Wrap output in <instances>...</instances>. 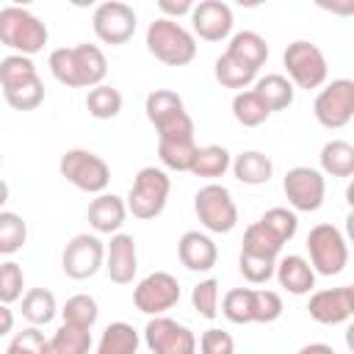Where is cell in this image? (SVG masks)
<instances>
[{
  "mask_svg": "<svg viewBox=\"0 0 354 354\" xmlns=\"http://www.w3.org/2000/svg\"><path fill=\"white\" fill-rule=\"evenodd\" d=\"M47 66H50L53 77L69 88H91V86L102 83L108 75L105 53L88 41L53 50Z\"/></svg>",
  "mask_w": 354,
  "mask_h": 354,
  "instance_id": "obj_1",
  "label": "cell"
},
{
  "mask_svg": "<svg viewBox=\"0 0 354 354\" xmlns=\"http://www.w3.org/2000/svg\"><path fill=\"white\" fill-rule=\"evenodd\" d=\"M47 39H50L47 25L25 6L8 3L6 8H0V44L8 47L11 53L36 55L44 50Z\"/></svg>",
  "mask_w": 354,
  "mask_h": 354,
  "instance_id": "obj_2",
  "label": "cell"
},
{
  "mask_svg": "<svg viewBox=\"0 0 354 354\" xmlns=\"http://www.w3.org/2000/svg\"><path fill=\"white\" fill-rule=\"evenodd\" d=\"M147 50L166 66H185L196 58V39L177 19L158 17L147 28Z\"/></svg>",
  "mask_w": 354,
  "mask_h": 354,
  "instance_id": "obj_3",
  "label": "cell"
},
{
  "mask_svg": "<svg viewBox=\"0 0 354 354\" xmlns=\"http://www.w3.org/2000/svg\"><path fill=\"white\" fill-rule=\"evenodd\" d=\"M282 64H285V72H288L285 77L293 83V88L313 91V88H321L329 77L326 55L321 53L318 44H313L307 39L290 41L282 53Z\"/></svg>",
  "mask_w": 354,
  "mask_h": 354,
  "instance_id": "obj_4",
  "label": "cell"
},
{
  "mask_svg": "<svg viewBox=\"0 0 354 354\" xmlns=\"http://www.w3.org/2000/svg\"><path fill=\"white\" fill-rule=\"evenodd\" d=\"M169 191H171V180L163 169H158V166L138 169V174L133 177L127 202H124L127 213H133L141 221H149V218L160 216L166 202H169Z\"/></svg>",
  "mask_w": 354,
  "mask_h": 354,
  "instance_id": "obj_5",
  "label": "cell"
},
{
  "mask_svg": "<svg viewBox=\"0 0 354 354\" xmlns=\"http://www.w3.org/2000/svg\"><path fill=\"white\" fill-rule=\"evenodd\" d=\"M144 111L158 138L166 136H194V119L185 111V102L171 88H155L144 100Z\"/></svg>",
  "mask_w": 354,
  "mask_h": 354,
  "instance_id": "obj_6",
  "label": "cell"
},
{
  "mask_svg": "<svg viewBox=\"0 0 354 354\" xmlns=\"http://www.w3.org/2000/svg\"><path fill=\"white\" fill-rule=\"evenodd\" d=\"M307 252L313 271L321 277H337L348 266V243L335 224H315L307 232Z\"/></svg>",
  "mask_w": 354,
  "mask_h": 354,
  "instance_id": "obj_7",
  "label": "cell"
},
{
  "mask_svg": "<svg viewBox=\"0 0 354 354\" xmlns=\"http://www.w3.org/2000/svg\"><path fill=\"white\" fill-rule=\"evenodd\" d=\"M58 171L66 183H72L83 194H100L111 183V166L91 149H66L58 160Z\"/></svg>",
  "mask_w": 354,
  "mask_h": 354,
  "instance_id": "obj_8",
  "label": "cell"
},
{
  "mask_svg": "<svg viewBox=\"0 0 354 354\" xmlns=\"http://www.w3.org/2000/svg\"><path fill=\"white\" fill-rule=\"evenodd\" d=\"M194 210H196L199 224L207 232H216V235L232 232L235 224H238V205H235L230 188L218 185V183H207L196 191Z\"/></svg>",
  "mask_w": 354,
  "mask_h": 354,
  "instance_id": "obj_9",
  "label": "cell"
},
{
  "mask_svg": "<svg viewBox=\"0 0 354 354\" xmlns=\"http://www.w3.org/2000/svg\"><path fill=\"white\" fill-rule=\"evenodd\" d=\"M313 113L321 127L340 130L354 119V80L337 77L332 83H324L313 102Z\"/></svg>",
  "mask_w": 354,
  "mask_h": 354,
  "instance_id": "obj_10",
  "label": "cell"
},
{
  "mask_svg": "<svg viewBox=\"0 0 354 354\" xmlns=\"http://www.w3.org/2000/svg\"><path fill=\"white\" fill-rule=\"evenodd\" d=\"M285 199L299 213H315L326 199V180L321 169L313 166H293L282 177Z\"/></svg>",
  "mask_w": 354,
  "mask_h": 354,
  "instance_id": "obj_11",
  "label": "cell"
},
{
  "mask_svg": "<svg viewBox=\"0 0 354 354\" xmlns=\"http://www.w3.org/2000/svg\"><path fill=\"white\" fill-rule=\"evenodd\" d=\"M136 25H138V17L136 11L124 3V0H105V3H97L94 14H91V28H94V36L102 41V44H127L136 33Z\"/></svg>",
  "mask_w": 354,
  "mask_h": 354,
  "instance_id": "obj_12",
  "label": "cell"
},
{
  "mask_svg": "<svg viewBox=\"0 0 354 354\" xmlns=\"http://www.w3.org/2000/svg\"><path fill=\"white\" fill-rule=\"evenodd\" d=\"M105 263V243L97 232H77L61 254V268L69 279H91Z\"/></svg>",
  "mask_w": 354,
  "mask_h": 354,
  "instance_id": "obj_13",
  "label": "cell"
},
{
  "mask_svg": "<svg viewBox=\"0 0 354 354\" xmlns=\"http://www.w3.org/2000/svg\"><path fill=\"white\" fill-rule=\"evenodd\" d=\"M180 282L169 271H152L133 288V304L144 315H160L180 301Z\"/></svg>",
  "mask_w": 354,
  "mask_h": 354,
  "instance_id": "obj_14",
  "label": "cell"
},
{
  "mask_svg": "<svg viewBox=\"0 0 354 354\" xmlns=\"http://www.w3.org/2000/svg\"><path fill=\"white\" fill-rule=\"evenodd\" d=\"M144 343L155 354H194L196 351L194 332L185 324H180L163 313L149 315V321L144 326Z\"/></svg>",
  "mask_w": 354,
  "mask_h": 354,
  "instance_id": "obj_15",
  "label": "cell"
},
{
  "mask_svg": "<svg viewBox=\"0 0 354 354\" xmlns=\"http://www.w3.org/2000/svg\"><path fill=\"white\" fill-rule=\"evenodd\" d=\"M307 313L315 324L324 326H337L346 324L354 315V288L340 285V288H326V290H310Z\"/></svg>",
  "mask_w": 354,
  "mask_h": 354,
  "instance_id": "obj_16",
  "label": "cell"
},
{
  "mask_svg": "<svg viewBox=\"0 0 354 354\" xmlns=\"http://www.w3.org/2000/svg\"><path fill=\"white\" fill-rule=\"evenodd\" d=\"M235 25L232 8L224 0H199L191 8V28L202 41H224L230 39Z\"/></svg>",
  "mask_w": 354,
  "mask_h": 354,
  "instance_id": "obj_17",
  "label": "cell"
},
{
  "mask_svg": "<svg viewBox=\"0 0 354 354\" xmlns=\"http://www.w3.org/2000/svg\"><path fill=\"white\" fill-rule=\"evenodd\" d=\"M102 268L108 271L111 282L116 285H130L136 271H138V249L136 238L127 232H113L108 246H105V263Z\"/></svg>",
  "mask_w": 354,
  "mask_h": 354,
  "instance_id": "obj_18",
  "label": "cell"
},
{
  "mask_svg": "<svg viewBox=\"0 0 354 354\" xmlns=\"http://www.w3.org/2000/svg\"><path fill=\"white\" fill-rule=\"evenodd\" d=\"M88 227L97 232V235H113L122 230L124 218H127V205L122 196L116 194H108V191H100L94 194V199L88 202Z\"/></svg>",
  "mask_w": 354,
  "mask_h": 354,
  "instance_id": "obj_19",
  "label": "cell"
},
{
  "mask_svg": "<svg viewBox=\"0 0 354 354\" xmlns=\"http://www.w3.org/2000/svg\"><path fill=\"white\" fill-rule=\"evenodd\" d=\"M177 257L180 263L188 268V271H210L218 260V249L213 243V238L207 232H199V230H188L183 232V238L177 241Z\"/></svg>",
  "mask_w": 354,
  "mask_h": 354,
  "instance_id": "obj_20",
  "label": "cell"
},
{
  "mask_svg": "<svg viewBox=\"0 0 354 354\" xmlns=\"http://www.w3.org/2000/svg\"><path fill=\"white\" fill-rule=\"evenodd\" d=\"M274 277H277L279 288H285L290 296H304V293H310L315 288V271H313L310 260L301 257V254L277 257Z\"/></svg>",
  "mask_w": 354,
  "mask_h": 354,
  "instance_id": "obj_21",
  "label": "cell"
},
{
  "mask_svg": "<svg viewBox=\"0 0 354 354\" xmlns=\"http://www.w3.org/2000/svg\"><path fill=\"white\" fill-rule=\"evenodd\" d=\"M230 169H232L235 180L243 183V185H266L271 180V174H274L271 158L266 152H260V149H246V152L235 155Z\"/></svg>",
  "mask_w": 354,
  "mask_h": 354,
  "instance_id": "obj_22",
  "label": "cell"
},
{
  "mask_svg": "<svg viewBox=\"0 0 354 354\" xmlns=\"http://www.w3.org/2000/svg\"><path fill=\"white\" fill-rule=\"evenodd\" d=\"M230 163H232V155H230L227 147H221V144H205V147H196L188 171L194 177L216 180V177H224L227 174Z\"/></svg>",
  "mask_w": 354,
  "mask_h": 354,
  "instance_id": "obj_23",
  "label": "cell"
},
{
  "mask_svg": "<svg viewBox=\"0 0 354 354\" xmlns=\"http://www.w3.org/2000/svg\"><path fill=\"white\" fill-rule=\"evenodd\" d=\"M321 171L329 177H340L348 180L354 174V144L343 141V138H332L321 147Z\"/></svg>",
  "mask_w": 354,
  "mask_h": 354,
  "instance_id": "obj_24",
  "label": "cell"
},
{
  "mask_svg": "<svg viewBox=\"0 0 354 354\" xmlns=\"http://www.w3.org/2000/svg\"><path fill=\"white\" fill-rule=\"evenodd\" d=\"M224 53L241 58L243 64L254 66L257 72H260V66L268 61V44H266V39H263L257 30H238V33H230V44H227Z\"/></svg>",
  "mask_w": 354,
  "mask_h": 354,
  "instance_id": "obj_25",
  "label": "cell"
},
{
  "mask_svg": "<svg viewBox=\"0 0 354 354\" xmlns=\"http://www.w3.org/2000/svg\"><path fill=\"white\" fill-rule=\"evenodd\" d=\"M213 77H216L224 88L241 91V88H249V86L254 83L257 69L249 66V64H243L241 58H235V55H230V53H221V55L216 58V64H213Z\"/></svg>",
  "mask_w": 354,
  "mask_h": 354,
  "instance_id": "obj_26",
  "label": "cell"
},
{
  "mask_svg": "<svg viewBox=\"0 0 354 354\" xmlns=\"http://www.w3.org/2000/svg\"><path fill=\"white\" fill-rule=\"evenodd\" d=\"M254 91L260 94V100L268 105L271 113L290 108L293 105V94H296L293 83L285 75H277V72L263 75V77H254Z\"/></svg>",
  "mask_w": 354,
  "mask_h": 354,
  "instance_id": "obj_27",
  "label": "cell"
},
{
  "mask_svg": "<svg viewBox=\"0 0 354 354\" xmlns=\"http://www.w3.org/2000/svg\"><path fill=\"white\" fill-rule=\"evenodd\" d=\"M194 152H196L194 136H166V138H158V158L171 171H188Z\"/></svg>",
  "mask_w": 354,
  "mask_h": 354,
  "instance_id": "obj_28",
  "label": "cell"
},
{
  "mask_svg": "<svg viewBox=\"0 0 354 354\" xmlns=\"http://www.w3.org/2000/svg\"><path fill=\"white\" fill-rule=\"evenodd\" d=\"M138 346H141V337L133 329V324L113 321L105 326V332L97 343V354H136Z\"/></svg>",
  "mask_w": 354,
  "mask_h": 354,
  "instance_id": "obj_29",
  "label": "cell"
},
{
  "mask_svg": "<svg viewBox=\"0 0 354 354\" xmlns=\"http://www.w3.org/2000/svg\"><path fill=\"white\" fill-rule=\"evenodd\" d=\"M55 315H58V301H55V293L53 290H47V288H30L22 296V318L28 324L44 326Z\"/></svg>",
  "mask_w": 354,
  "mask_h": 354,
  "instance_id": "obj_30",
  "label": "cell"
},
{
  "mask_svg": "<svg viewBox=\"0 0 354 354\" xmlns=\"http://www.w3.org/2000/svg\"><path fill=\"white\" fill-rule=\"evenodd\" d=\"M232 116H235V122L243 124V127H260V124L271 116V111H268V105L260 100V94H257L254 88H241V91H235V97H232Z\"/></svg>",
  "mask_w": 354,
  "mask_h": 354,
  "instance_id": "obj_31",
  "label": "cell"
},
{
  "mask_svg": "<svg viewBox=\"0 0 354 354\" xmlns=\"http://www.w3.org/2000/svg\"><path fill=\"white\" fill-rule=\"evenodd\" d=\"M91 329L75 326V324H61L53 337H50V354H86L91 351Z\"/></svg>",
  "mask_w": 354,
  "mask_h": 354,
  "instance_id": "obj_32",
  "label": "cell"
},
{
  "mask_svg": "<svg viewBox=\"0 0 354 354\" xmlns=\"http://www.w3.org/2000/svg\"><path fill=\"white\" fill-rule=\"evenodd\" d=\"M122 102H124V100H122V91L113 88V86H108V83H97V86H91L88 94H86V111H88L94 119H100V122L119 116Z\"/></svg>",
  "mask_w": 354,
  "mask_h": 354,
  "instance_id": "obj_33",
  "label": "cell"
},
{
  "mask_svg": "<svg viewBox=\"0 0 354 354\" xmlns=\"http://www.w3.org/2000/svg\"><path fill=\"white\" fill-rule=\"evenodd\" d=\"M3 97H6V102L14 111H36L44 102V83H41L39 75H33V77H28L22 83L6 86L3 88Z\"/></svg>",
  "mask_w": 354,
  "mask_h": 354,
  "instance_id": "obj_34",
  "label": "cell"
},
{
  "mask_svg": "<svg viewBox=\"0 0 354 354\" xmlns=\"http://www.w3.org/2000/svg\"><path fill=\"white\" fill-rule=\"evenodd\" d=\"M28 241V224L19 213L0 207V254L11 257L17 254Z\"/></svg>",
  "mask_w": 354,
  "mask_h": 354,
  "instance_id": "obj_35",
  "label": "cell"
},
{
  "mask_svg": "<svg viewBox=\"0 0 354 354\" xmlns=\"http://www.w3.org/2000/svg\"><path fill=\"white\" fill-rule=\"evenodd\" d=\"M61 318L66 324H75V326H86V329H94L97 318H100V304L94 296L88 293H75L66 299V304L61 307Z\"/></svg>",
  "mask_w": 354,
  "mask_h": 354,
  "instance_id": "obj_36",
  "label": "cell"
},
{
  "mask_svg": "<svg viewBox=\"0 0 354 354\" xmlns=\"http://www.w3.org/2000/svg\"><path fill=\"white\" fill-rule=\"evenodd\" d=\"M282 241L257 218L254 224H249L246 227V232H243V246L241 249H246V252H257V254H268V257H279V252H282Z\"/></svg>",
  "mask_w": 354,
  "mask_h": 354,
  "instance_id": "obj_37",
  "label": "cell"
},
{
  "mask_svg": "<svg viewBox=\"0 0 354 354\" xmlns=\"http://www.w3.org/2000/svg\"><path fill=\"white\" fill-rule=\"evenodd\" d=\"M274 266H277V257H268V254H257V252H246L241 249V257H238V268L243 274L246 282L252 285H263L274 277Z\"/></svg>",
  "mask_w": 354,
  "mask_h": 354,
  "instance_id": "obj_38",
  "label": "cell"
},
{
  "mask_svg": "<svg viewBox=\"0 0 354 354\" xmlns=\"http://www.w3.org/2000/svg\"><path fill=\"white\" fill-rule=\"evenodd\" d=\"M221 313L232 324H252V288H232L218 299Z\"/></svg>",
  "mask_w": 354,
  "mask_h": 354,
  "instance_id": "obj_39",
  "label": "cell"
},
{
  "mask_svg": "<svg viewBox=\"0 0 354 354\" xmlns=\"http://www.w3.org/2000/svg\"><path fill=\"white\" fill-rule=\"evenodd\" d=\"M282 315V296L268 288H252V324H274Z\"/></svg>",
  "mask_w": 354,
  "mask_h": 354,
  "instance_id": "obj_40",
  "label": "cell"
},
{
  "mask_svg": "<svg viewBox=\"0 0 354 354\" xmlns=\"http://www.w3.org/2000/svg\"><path fill=\"white\" fill-rule=\"evenodd\" d=\"M39 75L36 72V64H33V55H22V53H11L0 61V88L6 86H14V83H22L28 77Z\"/></svg>",
  "mask_w": 354,
  "mask_h": 354,
  "instance_id": "obj_41",
  "label": "cell"
},
{
  "mask_svg": "<svg viewBox=\"0 0 354 354\" xmlns=\"http://www.w3.org/2000/svg\"><path fill=\"white\" fill-rule=\"evenodd\" d=\"M218 299H221V293H218V279H202V282H196L194 290H191V304H194V310H196L202 318H207V321H213V318L218 315Z\"/></svg>",
  "mask_w": 354,
  "mask_h": 354,
  "instance_id": "obj_42",
  "label": "cell"
},
{
  "mask_svg": "<svg viewBox=\"0 0 354 354\" xmlns=\"http://www.w3.org/2000/svg\"><path fill=\"white\" fill-rule=\"evenodd\" d=\"M6 351L8 354H50V340L44 337V332L36 324H30L28 329L14 332Z\"/></svg>",
  "mask_w": 354,
  "mask_h": 354,
  "instance_id": "obj_43",
  "label": "cell"
},
{
  "mask_svg": "<svg viewBox=\"0 0 354 354\" xmlns=\"http://www.w3.org/2000/svg\"><path fill=\"white\" fill-rule=\"evenodd\" d=\"M260 221H263L282 243L293 241V235H296V230H299L296 210H288V207H271V210H266V213L260 216Z\"/></svg>",
  "mask_w": 354,
  "mask_h": 354,
  "instance_id": "obj_44",
  "label": "cell"
},
{
  "mask_svg": "<svg viewBox=\"0 0 354 354\" xmlns=\"http://www.w3.org/2000/svg\"><path fill=\"white\" fill-rule=\"evenodd\" d=\"M22 288H25V274L22 266L14 260L0 263V301L14 304L22 299Z\"/></svg>",
  "mask_w": 354,
  "mask_h": 354,
  "instance_id": "obj_45",
  "label": "cell"
},
{
  "mask_svg": "<svg viewBox=\"0 0 354 354\" xmlns=\"http://www.w3.org/2000/svg\"><path fill=\"white\" fill-rule=\"evenodd\" d=\"M199 348H202L205 354H232V351H235V340L230 337V332L210 326L207 332H202Z\"/></svg>",
  "mask_w": 354,
  "mask_h": 354,
  "instance_id": "obj_46",
  "label": "cell"
},
{
  "mask_svg": "<svg viewBox=\"0 0 354 354\" xmlns=\"http://www.w3.org/2000/svg\"><path fill=\"white\" fill-rule=\"evenodd\" d=\"M155 3H158V8H160L163 17H169V19H180V17L191 14V8H194L196 0H155Z\"/></svg>",
  "mask_w": 354,
  "mask_h": 354,
  "instance_id": "obj_47",
  "label": "cell"
},
{
  "mask_svg": "<svg viewBox=\"0 0 354 354\" xmlns=\"http://www.w3.org/2000/svg\"><path fill=\"white\" fill-rule=\"evenodd\" d=\"M313 3L335 17H354V0H313Z\"/></svg>",
  "mask_w": 354,
  "mask_h": 354,
  "instance_id": "obj_48",
  "label": "cell"
},
{
  "mask_svg": "<svg viewBox=\"0 0 354 354\" xmlns=\"http://www.w3.org/2000/svg\"><path fill=\"white\" fill-rule=\"evenodd\" d=\"M11 332H14V313L6 301H0V337H6Z\"/></svg>",
  "mask_w": 354,
  "mask_h": 354,
  "instance_id": "obj_49",
  "label": "cell"
},
{
  "mask_svg": "<svg viewBox=\"0 0 354 354\" xmlns=\"http://www.w3.org/2000/svg\"><path fill=\"white\" fill-rule=\"evenodd\" d=\"M301 351L304 354H310V351H326V354H332V346L329 343H307V346H301Z\"/></svg>",
  "mask_w": 354,
  "mask_h": 354,
  "instance_id": "obj_50",
  "label": "cell"
},
{
  "mask_svg": "<svg viewBox=\"0 0 354 354\" xmlns=\"http://www.w3.org/2000/svg\"><path fill=\"white\" fill-rule=\"evenodd\" d=\"M241 8H257V6H266V3H271V0H235Z\"/></svg>",
  "mask_w": 354,
  "mask_h": 354,
  "instance_id": "obj_51",
  "label": "cell"
},
{
  "mask_svg": "<svg viewBox=\"0 0 354 354\" xmlns=\"http://www.w3.org/2000/svg\"><path fill=\"white\" fill-rule=\"evenodd\" d=\"M100 0H69V6H75V8H91V6H97Z\"/></svg>",
  "mask_w": 354,
  "mask_h": 354,
  "instance_id": "obj_52",
  "label": "cell"
},
{
  "mask_svg": "<svg viewBox=\"0 0 354 354\" xmlns=\"http://www.w3.org/2000/svg\"><path fill=\"white\" fill-rule=\"evenodd\" d=\"M6 202H8V183L0 177V207H3Z\"/></svg>",
  "mask_w": 354,
  "mask_h": 354,
  "instance_id": "obj_53",
  "label": "cell"
},
{
  "mask_svg": "<svg viewBox=\"0 0 354 354\" xmlns=\"http://www.w3.org/2000/svg\"><path fill=\"white\" fill-rule=\"evenodd\" d=\"M8 3H11V6H25V8H28L33 0H8Z\"/></svg>",
  "mask_w": 354,
  "mask_h": 354,
  "instance_id": "obj_54",
  "label": "cell"
}]
</instances>
